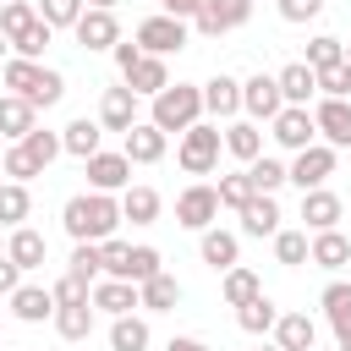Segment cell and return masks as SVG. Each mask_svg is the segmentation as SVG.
<instances>
[{"label":"cell","instance_id":"obj_30","mask_svg":"<svg viewBox=\"0 0 351 351\" xmlns=\"http://www.w3.org/2000/svg\"><path fill=\"white\" fill-rule=\"evenodd\" d=\"M225 154H236L241 165H252L263 154V126L258 121H230L225 126Z\"/></svg>","mask_w":351,"mask_h":351},{"label":"cell","instance_id":"obj_28","mask_svg":"<svg viewBox=\"0 0 351 351\" xmlns=\"http://www.w3.org/2000/svg\"><path fill=\"white\" fill-rule=\"evenodd\" d=\"M307 263H318V269H346V263H351V236H340V230H318L313 247H307Z\"/></svg>","mask_w":351,"mask_h":351},{"label":"cell","instance_id":"obj_23","mask_svg":"<svg viewBox=\"0 0 351 351\" xmlns=\"http://www.w3.org/2000/svg\"><path fill=\"white\" fill-rule=\"evenodd\" d=\"M11 318H16V324H44V318H55L49 285H16V291H11Z\"/></svg>","mask_w":351,"mask_h":351},{"label":"cell","instance_id":"obj_4","mask_svg":"<svg viewBox=\"0 0 351 351\" xmlns=\"http://www.w3.org/2000/svg\"><path fill=\"white\" fill-rule=\"evenodd\" d=\"M219 148H225V132H219V126H208V121H197V126H186V132H181L176 159H181V170H186V176H208V170L219 165Z\"/></svg>","mask_w":351,"mask_h":351},{"label":"cell","instance_id":"obj_14","mask_svg":"<svg viewBox=\"0 0 351 351\" xmlns=\"http://www.w3.org/2000/svg\"><path fill=\"white\" fill-rule=\"evenodd\" d=\"M71 33H77L82 49H115V44H121V22H115V11H93V5L77 16Z\"/></svg>","mask_w":351,"mask_h":351},{"label":"cell","instance_id":"obj_26","mask_svg":"<svg viewBox=\"0 0 351 351\" xmlns=\"http://www.w3.org/2000/svg\"><path fill=\"white\" fill-rule=\"evenodd\" d=\"M33 126H38V110L27 99H16V93H0V137L5 143H22Z\"/></svg>","mask_w":351,"mask_h":351},{"label":"cell","instance_id":"obj_46","mask_svg":"<svg viewBox=\"0 0 351 351\" xmlns=\"http://www.w3.org/2000/svg\"><path fill=\"white\" fill-rule=\"evenodd\" d=\"M0 170H5L11 181H22V186H27L33 176H44V170H38V165L22 154V143H5V154H0Z\"/></svg>","mask_w":351,"mask_h":351},{"label":"cell","instance_id":"obj_42","mask_svg":"<svg viewBox=\"0 0 351 351\" xmlns=\"http://www.w3.org/2000/svg\"><path fill=\"white\" fill-rule=\"evenodd\" d=\"M66 274H77V280H88V285H93V280L104 274V263H99V241H77V247H71Z\"/></svg>","mask_w":351,"mask_h":351},{"label":"cell","instance_id":"obj_17","mask_svg":"<svg viewBox=\"0 0 351 351\" xmlns=\"http://www.w3.org/2000/svg\"><path fill=\"white\" fill-rule=\"evenodd\" d=\"M165 148H170V137H165L154 121H137V126L121 137V154H126L132 165H159V159H165Z\"/></svg>","mask_w":351,"mask_h":351},{"label":"cell","instance_id":"obj_5","mask_svg":"<svg viewBox=\"0 0 351 351\" xmlns=\"http://www.w3.org/2000/svg\"><path fill=\"white\" fill-rule=\"evenodd\" d=\"M132 44L143 49V55H176V49H186V22L181 16H165V11H154V16H143L137 22V33H132Z\"/></svg>","mask_w":351,"mask_h":351},{"label":"cell","instance_id":"obj_12","mask_svg":"<svg viewBox=\"0 0 351 351\" xmlns=\"http://www.w3.org/2000/svg\"><path fill=\"white\" fill-rule=\"evenodd\" d=\"M82 165H88V186H93V192H110V197H115V192L132 186V159H126V154H104V148H99V154L82 159Z\"/></svg>","mask_w":351,"mask_h":351},{"label":"cell","instance_id":"obj_52","mask_svg":"<svg viewBox=\"0 0 351 351\" xmlns=\"http://www.w3.org/2000/svg\"><path fill=\"white\" fill-rule=\"evenodd\" d=\"M110 55H115V66H121V71H132V66H137V60H143V49H137V44H132V38H121V44H115V49H110Z\"/></svg>","mask_w":351,"mask_h":351},{"label":"cell","instance_id":"obj_6","mask_svg":"<svg viewBox=\"0 0 351 351\" xmlns=\"http://www.w3.org/2000/svg\"><path fill=\"white\" fill-rule=\"evenodd\" d=\"M269 137L285 148V154H302V148H313L318 143V126H313V110H302V104H285L274 121H269Z\"/></svg>","mask_w":351,"mask_h":351},{"label":"cell","instance_id":"obj_50","mask_svg":"<svg viewBox=\"0 0 351 351\" xmlns=\"http://www.w3.org/2000/svg\"><path fill=\"white\" fill-rule=\"evenodd\" d=\"M318 93L324 99H351V66L340 60V66H324L318 71Z\"/></svg>","mask_w":351,"mask_h":351},{"label":"cell","instance_id":"obj_53","mask_svg":"<svg viewBox=\"0 0 351 351\" xmlns=\"http://www.w3.org/2000/svg\"><path fill=\"white\" fill-rule=\"evenodd\" d=\"M16 285H22V269H16L11 258H0V296H11Z\"/></svg>","mask_w":351,"mask_h":351},{"label":"cell","instance_id":"obj_7","mask_svg":"<svg viewBox=\"0 0 351 351\" xmlns=\"http://www.w3.org/2000/svg\"><path fill=\"white\" fill-rule=\"evenodd\" d=\"M214 219H219V192H214L208 181H192V186L176 197V225H186V230L203 236Z\"/></svg>","mask_w":351,"mask_h":351},{"label":"cell","instance_id":"obj_22","mask_svg":"<svg viewBox=\"0 0 351 351\" xmlns=\"http://www.w3.org/2000/svg\"><path fill=\"white\" fill-rule=\"evenodd\" d=\"M88 302H93V313L121 318V313H132V307H137V285H132V280H93Z\"/></svg>","mask_w":351,"mask_h":351},{"label":"cell","instance_id":"obj_51","mask_svg":"<svg viewBox=\"0 0 351 351\" xmlns=\"http://www.w3.org/2000/svg\"><path fill=\"white\" fill-rule=\"evenodd\" d=\"M324 11V0H280V16L285 22H313Z\"/></svg>","mask_w":351,"mask_h":351},{"label":"cell","instance_id":"obj_36","mask_svg":"<svg viewBox=\"0 0 351 351\" xmlns=\"http://www.w3.org/2000/svg\"><path fill=\"white\" fill-rule=\"evenodd\" d=\"M247 181H252V192H280L285 186V159H274V154H258L252 165H247Z\"/></svg>","mask_w":351,"mask_h":351},{"label":"cell","instance_id":"obj_56","mask_svg":"<svg viewBox=\"0 0 351 351\" xmlns=\"http://www.w3.org/2000/svg\"><path fill=\"white\" fill-rule=\"evenodd\" d=\"M88 5H93V11H115L121 0H88Z\"/></svg>","mask_w":351,"mask_h":351},{"label":"cell","instance_id":"obj_31","mask_svg":"<svg viewBox=\"0 0 351 351\" xmlns=\"http://www.w3.org/2000/svg\"><path fill=\"white\" fill-rule=\"evenodd\" d=\"M148 318H137V313H121V318H110V351H148Z\"/></svg>","mask_w":351,"mask_h":351},{"label":"cell","instance_id":"obj_39","mask_svg":"<svg viewBox=\"0 0 351 351\" xmlns=\"http://www.w3.org/2000/svg\"><path fill=\"white\" fill-rule=\"evenodd\" d=\"M33 22H38V5H33V0H5V5H0V33H5V44H16Z\"/></svg>","mask_w":351,"mask_h":351},{"label":"cell","instance_id":"obj_57","mask_svg":"<svg viewBox=\"0 0 351 351\" xmlns=\"http://www.w3.org/2000/svg\"><path fill=\"white\" fill-rule=\"evenodd\" d=\"M335 351H351V329H346V335H335Z\"/></svg>","mask_w":351,"mask_h":351},{"label":"cell","instance_id":"obj_37","mask_svg":"<svg viewBox=\"0 0 351 351\" xmlns=\"http://www.w3.org/2000/svg\"><path fill=\"white\" fill-rule=\"evenodd\" d=\"M219 291H225V302L230 307H241V302H252V296H263V280L252 274V269H225V280H219Z\"/></svg>","mask_w":351,"mask_h":351},{"label":"cell","instance_id":"obj_24","mask_svg":"<svg viewBox=\"0 0 351 351\" xmlns=\"http://www.w3.org/2000/svg\"><path fill=\"white\" fill-rule=\"evenodd\" d=\"M121 82H126V88H132L137 99H154L159 88H170V66H165L159 55H143V60H137L132 71H121Z\"/></svg>","mask_w":351,"mask_h":351},{"label":"cell","instance_id":"obj_40","mask_svg":"<svg viewBox=\"0 0 351 351\" xmlns=\"http://www.w3.org/2000/svg\"><path fill=\"white\" fill-rule=\"evenodd\" d=\"M307 247H313L307 230H285V225L274 230V258H280L285 269H302V263H307Z\"/></svg>","mask_w":351,"mask_h":351},{"label":"cell","instance_id":"obj_61","mask_svg":"<svg viewBox=\"0 0 351 351\" xmlns=\"http://www.w3.org/2000/svg\"><path fill=\"white\" fill-rule=\"evenodd\" d=\"M0 154H5V137H0Z\"/></svg>","mask_w":351,"mask_h":351},{"label":"cell","instance_id":"obj_19","mask_svg":"<svg viewBox=\"0 0 351 351\" xmlns=\"http://www.w3.org/2000/svg\"><path fill=\"white\" fill-rule=\"evenodd\" d=\"M236 214H241V236H269V241H274V230H280V203H274L269 192H252Z\"/></svg>","mask_w":351,"mask_h":351},{"label":"cell","instance_id":"obj_27","mask_svg":"<svg viewBox=\"0 0 351 351\" xmlns=\"http://www.w3.org/2000/svg\"><path fill=\"white\" fill-rule=\"evenodd\" d=\"M99 143H104V126H99V121H88V115H77V121L60 132V154H71V159H93V154H99Z\"/></svg>","mask_w":351,"mask_h":351},{"label":"cell","instance_id":"obj_47","mask_svg":"<svg viewBox=\"0 0 351 351\" xmlns=\"http://www.w3.org/2000/svg\"><path fill=\"white\" fill-rule=\"evenodd\" d=\"M219 208H241L247 197H252V181H247V170H236V176H219Z\"/></svg>","mask_w":351,"mask_h":351},{"label":"cell","instance_id":"obj_55","mask_svg":"<svg viewBox=\"0 0 351 351\" xmlns=\"http://www.w3.org/2000/svg\"><path fill=\"white\" fill-rule=\"evenodd\" d=\"M165 351H214V346H203V340H192V335H176Z\"/></svg>","mask_w":351,"mask_h":351},{"label":"cell","instance_id":"obj_8","mask_svg":"<svg viewBox=\"0 0 351 351\" xmlns=\"http://www.w3.org/2000/svg\"><path fill=\"white\" fill-rule=\"evenodd\" d=\"M335 148H324V143H313V148H302V154H291V165H285V181H296L302 192H313V186H324L329 176H335Z\"/></svg>","mask_w":351,"mask_h":351},{"label":"cell","instance_id":"obj_62","mask_svg":"<svg viewBox=\"0 0 351 351\" xmlns=\"http://www.w3.org/2000/svg\"><path fill=\"white\" fill-rule=\"evenodd\" d=\"M313 351H324V346H313Z\"/></svg>","mask_w":351,"mask_h":351},{"label":"cell","instance_id":"obj_35","mask_svg":"<svg viewBox=\"0 0 351 351\" xmlns=\"http://www.w3.org/2000/svg\"><path fill=\"white\" fill-rule=\"evenodd\" d=\"M55 335L60 340H88L93 335V302H82V307H55Z\"/></svg>","mask_w":351,"mask_h":351},{"label":"cell","instance_id":"obj_1","mask_svg":"<svg viewBox=\"0 0 351 351\" xmlns=\"http://www.w3.org/2000/svg\"><path fill=\"white\" fill-rule=\"evenodd\" d=\"M60 225H66L71 241H110L115 225H121V197H110V192H77V197H66Z\"/></svg>","mask_w":351,"mask_h":351},{"label":"cell","instance_id":"obj_32","mask_svg":"<svg viewBox=\"0 0 351 351\" xmlns=\"http://www.w3.org/2000/svg\"><path fill=\"white\" fill-rule=\"evenodd\" d=\"M159 208H165V203H159L154 186H126V192H121V219H132V225H154Z\"/></svg>","mask_w":351,"mask_h":351},{"label":"cell","instance_id":"obj_13","mask_svg":"<svg viewBox=\"0 0 351 351\" xmlns=\"http://www.w3.org/2000/svg\"><path fill=\"white\" fill-rule=\"evenodd\" d=\"M340 219H346V203L329 192V186H313V192H302V230H340Z\"/></svg>","mask_w":351,"mask_h":351},{"label":"cell","instance_id":"obj_45","mask_svg":"<svg viewBox=\"0 0 351 351\" xmlns=\"http://www.w3.org/2000/svg\"><path fill=\"white\" fill-rule=\"evenodd\" d=\"M340 60H346V44H340V38H329V33H318V38L307 44V60H302V66L324 71V66H340Z\"/></svg>","mask_w":351,"mask_h":351},{"label":"cell","instance_id":"obj_15","mask_svg":"<svg viewBox=\"0 0 351 351\" xmlns=\"http://www.w3.org/2000/svg\"><path fill=\"white\" fill-rule=\"evenodd\" d=\"M203 115H214V121H236L241 115V82L230 71H219V77L203 82Z\"/></svg>","mask_w":351,"mask_h":351},{"label":"cell","instance_id":"obj_41","mask_svg":"<svg viewBox=\"0 0 351 351\" xmlns=\"http://www.w3.org/2000/svg\"><path fill=\"white\" fill-rule=\"evenodd\" d=\"M22 154H27L38 170H49V159H60V132H44V126H33V132L22 137Z\"/></svg>","mask_w":351,"mask_h":351},{"label":"cell","instance_id":"obj_48","mask_svg":"<svg viewBox=\"0 0 351 351\" xmlns=\"http://www.w3.org/2000/svg\"><path fill=\"white\" fill-rule=\"evenodd\" d=\"M165 269V258H159V247H132V269H126V280L132 285H143V280H154Z\"/></svg>","mask_w":351,"mask_h":351},{"label":"cell","instance_id":"obj_43","mask_svg":"<svg viewBox=\"0 0 351 351\" xmlns=\"http://www.w3.org/2000/svg\"><path fill=\"white\" fill-rule=\"evenodd\" d=\"M82 11H88V0H38V22H49V27H77Z\"/></svg>","mask_w":351,"mask_h":351},{"label":"cell","instance_id":"obj_58","mask_svg":"<svg viewBox=\"0 0 351 351\" xmlns=\"http://www.w3.org/2000/svg\"><path fill=\"white\" fill-rule=\"evenodd\" d=\"M5 49H11V44H5V33H0V60H5Z\"/></svg>","mask_w":351,"mask_h":351},{"label":"cell","instance_id":"obj_63","mask_svg":"<svg viewBox=\"0 0 351 351\" xmlns=\"http://www.w3.org/2000/svg\"><path fill=\"white\" fill-rule=\"evenodd\" d=\"M0 5H5V0H0Z\"/></svg>","mask_w":351,"mask_h":351},{"label":"cell","instance_id":"obj_34","mask_svg":"<svg viewBox=\"0 0 351 351\" xmlns=\"http://www.w3.org/2000/svg\"><path fill=\"white\" fill-rule=\"evenodd\" d=\"M27 214H33V197H27V186H22V181H0V230H16V225H27Z\"/></svg>","mask_w":351,"mask_h":351},{"label":"cell","instance_id":"obj_18","mask_svg":"<svg viewBox=\"0 0 351 351\" xmlns=\"http://www.w3.org/2000/svg\"><path fill=\"white\" fill-rule=\"evenodd\" d=\"M197 252H203V263H208V269H219V274H225V269H236V263H241V236H236V230L208 225V230L197 236Z\"/></svg>","mask_w":351,"mask_h":351},{"label":"cell","instance_id":"obj_2","mask_svg":"<svg viewBox=\"0 0 351 351\" xmlns=\"http://www.w3.org/2000/svg\"><path fill=\"white\" fill-rule=\"evenodd\" d=\"M5 88L16 93V99H27L33 110H49V104H60L66 99V77L55 71V66H44V60H5Z\"/></svg>","mask_w":351,"mask_h":351},{"label":"cell","instance_id":"obj_20","mask_svg":"<svg viewBox=\"0 0 351 351\" xmlns=\"http://www.w3.org/2000/svg\"><path fill=\"white\" fill-rule=\"evenodd\" d=\"M269 335H274L280 351H313V346H318V324H313L307 313H280Z\"/></svg>","mask_w":351,"mask_h":351},{"label":"cell","instance_id":"obj_3","mask_svg":"<svg viewBox=\"0 0 351 351\" xmlns=\"http://www.w3.org/2000/svg\"><path fill=\"white\" fill-rule=\"evenodd\" d=\"M148 121H154L165 137H170V132H186V126H197V121H203V88H192V82H170V88H159V93H154Z\"/></svg>","mask_w":351,"mask_h":351},{"label":"cell","instance_id":"obj_16","mask_svg":"<svg viewBox=\"0 0 351 351\" xmlns=\"http://www.w3.org/2000/svg\"><path fill=\"white\" fill-rule=\"evenodd\" d=\"M99 126H104V132H121V137L137 126V93H132L126 82H121V88H104V99H99Z\"/></svg>","mask_w":351,"mask_h":351},{"label":"cell","instance_id":"obj_59","mask_svg":"<svg viewBox=\"0 0 351 351\" xmlns=\"http://www.w3.org/2000/svg\"><path fill=\"white\" fill-rule=\"evenodd\" d=\"M0 258H5V236H0Z\"/></svg>","mask_w":351,"mask_h":351},{"label":"cell","instance_id":"obj_25","mask_svg":"<svg viewBox=\"0 0 351 351\" xmlns=\"http://www.w3.org/2000/svg\"><path fill=\"white\" fill-rule=\"evenodd\" d=\"M274 82H280V99H285V104H302V110H307V99L318 93V71H313V66H302V60L280 66V71H274Z\"/></svg>","mask_w":351,"mask_h":351},{"label":"cell","instance_id":"obj_38","mask_svg":"<svg viewBox=\"0 0 351 351\" xmlns=\"http://www.w3.org/2000/svg\"><path fill=\"white\" fill-rule=\"evenodd\" d=\"M274 318H280V307H274L269 296H252V302H241V307H236V324H241L247 335H269V329H274Z\"/></svg>","mask_w":351,"mask_h":351},{"label":"cell","instance_id":"obj_29","mask_svg":"<svg viewBox=\"0 0 351 351\" xmlns=\"http://www.w3.org/2000/svg\"><path fill=\"white\" fill-rule=\"evenodd\" d=\"M176 302H181V280H176V274H165V269H159L154 280H143V285H137V307H148V313H170Z\"/></svg>","mask_w":351,"mask_h":351},{"label":"cell","instance_id":"obj_44","mask_svg":"<svg viewBox=\"0 0 351 351\" xmlns=\"http://www.w3.org/2000/svg\"><path fill=\"white\" fill-rule=\"evenodd\" d=\"M49 38H55V27L49 22H33L11 49H16V60H44V49H49Z\"/></svg>","mask_w":351,"mask_h":351},{"label":"cell","instance_id":"obj_21","mask_svg":"<svg viewBox=\"0 0 351 351\" xmlns=\"http://www.w3.org/2000/svg\"><path fill=\"white\" fill-rule=\"evenodd\" d=\"M5 258H11L16 269H38V263L49 258V241H44V230H33V225H16V230L5 236Z\"/></svg>","mask_w":351,"mask_h":351},{"label":"cell","instance_id":"obj_60","mask_svg":"<svg viewBox=\"0 0 351 351\" xmlns=\"http://www.w3.org/2000/svg\"><path fill=\"white\" fill-rule=\"evenodd\" d=\"M258 351H280V346H258Z\"/></svg>","mask_w":351,"mask_h":351},{"label":"cell","instance_id":"obj_33","mask_svg":"<svg viewBox=\"0 0 351 351\" xmlns=\"http://www.w3.org/2000/svg\"><path fill=\"white\" fill-rule=\"evenodd\" d=\"M318 307H324V318L335 324V335H346V329H351V280H329L324 296H318Z\"/></svg>","mask_w":351,"mask_h":351},{"label":"cell","instance_id":"obj_11","mask_svg":"<svg viewBox=\"0 0 351 351\" xmlns=\"http://www.w3.org/2000/svg\"><path fill=\"white\" fill-rule=\"evenodd\" d=\"M241 110H247V121H258V126H263V121H274V115L285 110L280 82H274V77H263V71H258V77H247V82H241Z\"/></svg>","mask_w":351,"mask_h":351},{"label":"cell","instance_id":"obj_10","mask_svg":"<svg viewBox=\"0 0 351 351\" xmlns=\"http://www.w3.org/2000/svg\"><path fill=\"white\" fill-rule=\"evenodd\" d=\"M247 16H252V0H203L192 22H197V33H203V38H219V33L247 27Z\"/></svg>","mask_w":351,"mask_h":351},{"label":"cell","instance_id":"obj_54","mask_svg":"<svg viewBox=\"0 0 351 351\" xmlns=\"http://www.w3.org/2000/svg\"><path fill=\"white\" fill-rule=\"evenodd\" d=\"M197 5H203V0H159V11H165V16H181V22L197 16Z\"/></svg>","mask_w":351,"mask_h":351},{"label":"cell","instance_id":"obj_9","mask_svg":"<svg viewBox=\"0 0 351 351\" xmlns=\"http://www.w3.org/2000/svg\"><path fill=\"white\" fill-rule=\"evenodd\" d=\"M313 126H318V143L324 148H351V99H318L313 104Z\"/></svg>","mask_w":351,"mask_h":351},{"label":"cell","instance_id":"obj_49","mask_svg":"<svg viewBox=\"0 0 351 351\" xmlns=\"http://www.w3.org/2000/svg\"><path fill=\"white\" fill-rule=\"evenodd\" d=\"M88 291H93V285H88V280H77V274H60V280L49 285L55 307H82V302H88Z\"/></svg>","mask_w":351,"mask_h":351}]
</instances>
